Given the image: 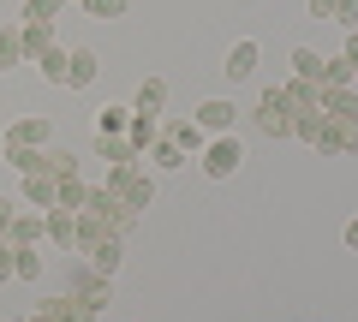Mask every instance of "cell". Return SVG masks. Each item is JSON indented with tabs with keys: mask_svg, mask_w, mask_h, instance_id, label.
<instances>
[{
	"mask_svg": "<svg viewBox=\"0 0 358 322\" xmlns=\"http://www.w3.org/2000/svg\"><path fill=\"white\" fill-rule=\"evenodd\" d=\"M293 138H305L322 155H358V119H341V114H322L317 108V114H299Z\"/></svg>",
	"mask_w": 358,
	"mask_h": 322,
	"instance_id": "obj_1",
	"label": "cell"
},
{
	"mask_svg": "<svg viewBox=\"0 0 358 322\" xmlns=\"http://www.w3.org/2000/svg\"><path fill=\"white\" fill-rule=\"evenodd\" d=\"M108 191H114L126 209H150V197H155V180L138 168V161H120V168H108Z\"/></svg>",
	"mask_w": 358,
	"mask_h": 322,
	"instance_id": "obj_2",
	"label": "cell"
},
{
	"mask_svg": "<svg viewBox=\"0 0 358 322\" xmlns=\"http://www.w3.org/2000/svg\"><path fill=\"white\" fill-rule=\"evenodd\" d=\"M84 215H90V221H102L108 233H120V239H126V233H131V221H138V209H126L114 191H108V185H90V197H84Z\"/></svg>",
	"mask_w": 358,
	"mask_h": 322,
	"instance_id": "obj_3",
	"label": "cell"
},
{
	"mask_svg": "<svg viewBox=\"0 0 358 322\" xmlns=\"http://www.w3.org/2000/svg\"><path fill=\"white\" fill-rule=\"evenodd\" d=\"M197 161H203L209 180H233V173H239V161H245V143L233 138V131H221V138L203 143V155H197Z\"/></svg>",
	"mask_w": 358,
	"mask_h": 322,
	"instance_id": "obj_4",
	"label": "cell"
},
{
	"mask_svg": "<svg viewBox=\"0 0 358 322\" xmlns=\"http://www.w3.org/2000/svg\"><path fill=\"white\" fill-rule=\"evenodd\" d=\"M257 126H263L268 138H293L299 114H293V102L281 96V84H275V90H263V102H257Z\"/></svg>",
	"mask_w": 358,
	"mask_h": 322,
	"instance_id": "obj_5",
	"label": "cell"
},
{
	"mask_svg": "<svg viewBox=\"0 0 358 322\" xmlns=\"http://www.w3.org/2000/svg\"><path fill=\"white\" fill-rule=\"evenodd\" d=\"M66 298H72V322H96L108 310V275H84Z\"/></svg>",
	"mask_w": 358,
	"mask_h": 322,
	"instance_id": "obj_6",
	"label": "cell"
},
{
	"mask_svg": "<svg viewBox=\"0 0 358 322\" xmlns=\"http://www.w3.org/2000/svg\"><path fill=\"white\" fill-rule=\"evenodd\" d=\"M42 239H48V215H42V209L13 215V227H6V245H42Z\"/></svg>",
	"mask_w": 358,
	"mask_h": 322,
	"instance_id": "obj_7",
	"label": "cell"
},
{
	"mask_svg": "<svg viewBox=\"0 0 358 322\" xmlns=\"http://www.w3.org/2000/svg\"><path fill=\"white\" fill-rule=\"evenodd\" d=\"M233 114H239V108H233V102H221V96H209V102L203 108H197V126H203L209 131V138H221V131H233Z\"/></svg>",
	"mask_w": 358,
	"mask_h": 322,
	"instance_id": "obj_8",
	"label": "cell"
},
{
	"mask_svg": "<svg viewBox=\"0 0 358 322\" xmlns=\"http://www.w3.org/2000/svg\"><path fill=\"white\" fill-rule=\"evenodd\" d=\"M167 143H179L185 155H203V143H209V131L197 126V119H167V131H162Z\"/></svg>",
	"mask_w": 358,
	"mask_h": 322,
	"instance_id": "obj_9",
	"label": "cell"
},
{
	"mask_svg": "<svg viewBox=\"0 0 358 322\" xmlns=\"http://www.w3.org/2000/svg\"><path fill=\"white\" fill-rule=\"evenodd\" d=\"M293 78H299V84H317V90H322V84H329V60H322L317 48H293Z\"/></svg>",
	"mask_w": 358,
	"mask_h": 322,
	"instance_id": "obj_10",
	"label": "cell"
},
{
	"mask_svg": "<svg viewBox=\"0 0 358 322\" xmlns=\"http://www.w3.org/2000/svg\"><path fill=\"white\" fill-rule=\"evenodd\" d=\"M96 72H102L96 48H78L72 60H66V90H84V84H96Z\"/></svg>",
	"mask_w": 358,
	"mask_h": 322,
	"instance_id": "obj_11",
	"label": "cell"
},
{
	"mask_svg": "<svg viewBox=\"0 0 358 322\" xmlns=\"http://www.w3.org/2000/svg\"><path fill=\"white\" fill-rule=\"evenodd\" d=\"M6 143H24V149H48V119L30 114V119H18V126H6Z\"/></svg>",
	"mask_w": 358,
	"mask_h": 322,
	"instance_id": "obj_12",
	"label": "cell"
},
{
	"mask_svg": "<svg viewBox=\"0 0 358 322\" xmlns=\"http://www.w3.org/2000/svg\"><path fill=\"white\" fill-rule=\"evenodd\" d=\"M84 257H90V275H114V269H120V233L96 239V245H90Z\"/></svg>",
	"mask_w": 358,
	"mask_h": 322,
	"instance_id": "obj_13",
	"label": "cell"
},
{
	"mask_svg": "<svg viewBox=\"0 0 358 322\" xmlns=\"http://www.w3.org/2000/svg\"><path fill=\"white\" fill-rule=\"evenodd\" d=\"M54 185H60L54 173H24V203L48 215V209H54Z\"/></svg>",
	"mask_w": 358,
	"mask_h": 322,
	"instance_id": "obj_14",
	"label": "cell"
},
{
	"mask_svg": "<svg viewBox=\"0 0 358 322\" xmlns=\"http://www.w3.org/2000/svg\"><path fill=\"white\" fill-rule=\"evenodd\" d=\"M310 18H334V24L358 30V0H310Z\"/></svg>",
	"mask_w": 358,
	"mask_h": 322,
	"instance_id": "obj_15",
	"label": "cell"
},
{
	"mask_svg": "<svg viewBox=\"0 0 358 322\" xmlns=\"http://www.w3.org/2000/svg\"><path fill=\"white\" fill-rule=\"evenodd\" d=\"M162 102H167V84H162V78H143V84H138V102H131V114L155 119V114H162Z\"/></svg>",
	"mask_w": 358,
	"mask_h": 322,
	"instance_id": "obj_16",
	"label": "cell"
},
{
	"mask_svg": "<svg viewBox=\"0 0 358 322\" xmlns=\"http://www.w3.org/2000/svg\"><path fill=\"white\" fill-rule=\"evenodd\" d=\"M317 102H322V114L358 119V96H352V84H341V90H317Z\"/></svg>",
	"mask_w": 358,
	"mask_h": 322,
	"instance_id": "obj_17",
	"label": "cell"
},
{
	"mask_svg": "<svg viewBox=\"0 0 358 322\" xmlns=\"http://www.w3.org/2000/svg\"><path fill=\"white\" fill-rule=\"evenodd\" d=\"M48 239L54 245H78V209H48Z\"/></svg>",
	"mask_w": 358,
	"mask_h": 322,
	"instance_id": "obj_18",
	"label": "cell"
},
{
	"mask_svg": "<svg viewBox=\"0 0 358 322\" xmlns=\"http://www.w3.org/2000/svg\"><path fill=\"white\" fill-rule=\"evenodd\" d=\"M6 161L18 173H48V149H24V143H6Z\"/></svg>",
	"mask_w": 358,
	"mask_h": 322,
	"instance_id": "obj_19",
	"label": "cell"
},
{
	"mask_svg": "<svg viewBox=\"0 0 358 322\" xmlns=\"http://www.w3.org/2000/svg\"><path fill=\"white\" fill-rule=\"evenodd\" d=\"M281 96H287V102H293V114H317V84H299V78H287V84H281Z\"/></svg>",
	"mask_w": 358,
	"mask_h": 322,
	"instance_id": "obj_20",
	"label": "cell"
},
{
	"mask_svg": "<svg viewBox=\"0 0 358 322\" xmlns=\"http://www.w3.org/2000/svg\"><path fill=\"white\" fill-rule=\"evenodd\" d=\"M131 131V108H102L96 114V138H126Z\"/></svg>",
	"mask_w": 358,
	"mask_h": 322,
	"instance_id": "obj_21",
	"label": "cell"
},
{
	"mask_svg": "<svg viewBox=\"0 0 358 322\" xmlns=\"http://www.w3.org/2000/svg\"><path fill=\"white\" fill-rule=\"evenodd\" d=\"M251 66H257V42H233V54H227V66H221V72L239 84V78H251Z\"/></svg>",
	"mask_w": 358,
	"mask_h": 322,
	"instance_id": "obj_22",
	"label": "cell"
},
{
	"mask_svg": "<svg viewBox=\"0 0 358 322\" xmlns=\"http://www.w3.org/2000/svg\"><path fill=\"white\" fill-rule=\"evenodd\" d=\"M24 30V60H42L54 48V24H18Z\"/></svg>",
	"mask_w": 358,
	"mask_h": 322,
	"instance_id": "obj_23",
	"label": "cell"
},
{
	"mask_svg": "<svg viewBox=\"0 0 358 322\" xmlns=\"http://www.w3.org/2000/svg\"><path fill=\"white\" fill-rule=\"evenodd\" d=\"M13 251H18L13 281H42V269H48V263H42V251H36V245H13Z\"/></svg>",
	"mask_w": 358,
	"mask_h": 322,
	"instance_id": "obj_24",
	"label": "cell"
},
{
	"mask_svg": "<svg viewBox=\"0 0 358 322\" xmlns=\"http://www.w3.org/2000/svg\"><path fill=\"white\" fill-rule=\"evenodd\" d=\"M84 197H90V185L78 180V173H72V180H60V185H54V209H84Z\"/></svg>",
	"mask_w": 358,
	"mask_h": 322,
	"instance_id": "obj_25",
	"label": "cell"
},
{
	"mask_svg": "<svg viewBox=\"0 0 358 322\" xmlns=\"http://www.w3.org/2000/svg\"><path fill=\"white\" fill-rule=\"evenodd\" d=\"M150 161H155V168H185V161H192V155L179 149V143H167V138H155V143H150Z\"/></svg>",
	"mask_w": 358,
	"mask_h": 322,
	"instance_id": "obj_26",
	"label": "cell"
},
{
	"mask_svg": "<svg viewBox=\"0 0 358 322\" xmlns=\"http://www.w3.org/2000/svg\"><path fill=\"white\" fill-rule=\"evenodd\" d=\"M0 60H6V66L24 60V30H18V24H0Z\"/></svg>",
	"mask_w": 358,
	"mask_h": 322,
	"instance_id": "obj_27",
	"label": "cell"
},
{
	"mask_svg": "<svg viewBox=\"0 0 358 322\" xmlns=\"http://www.w3.org/2000/svg\"><path fill=\"white\" fill-rule=\"evenodd\" d=\"M66 60H72V54H66V48H60V42H54V48H48V54H42V60H36V66H42V78H48V84H66Z\"/></svg>",
	"mask_w": 358,
	"mask_h": 322,
	"instance_id": "obj_28",
	"label": "cell"
},
{
	"mask_svg": "<svg viewBox=\"0 0 358 322\" xmlns=\"http://www.w3.org/2000/svg\"><path fill=\"white\" fill-rule=\"evenodd\" d=\"M155 138H162V131H155V119H143V114H131V131H126V143H131V149L143 155V149H150Z\"/></svg>",
	"mask_w": 358,
	"mask_h": 322,
	"instance_id": "obj_29",
	"label": "cell"
},
{
	"mask_svg": "<svg viewBox=\"0 0 358 322\" xmlns=\"http://www.w3.org/2000/svg\"><path fill=\"white\" fill-rule=\"evenodd\" d=\"M66 0H24V24H54Z\"/></svg>",
	"mask_w": 358,
	"mask_h": 322,
	"instance_id": "obj_30",
	"label": "cell"
},
{
	"mask_svg": "<svg viewBox=\"0 0 358 322\" xmlns=\"http://www.w3.org/2000/svg\"><path fill=\"white\" fill-rule=\"evenodd\" d=\"M96 149H102V155H108V161H114V168H120V161H143V155H138V149H131V143H126V138H96Z\"/></svg>",
	"mask_w": 358,
	"mask_h": 322,
	"instance_id": "obj_31",
	"label": "cell"
},
{
	"mask_svg": "<svg viewBox=\"0 0 358 322\" xmlns=\"http://www.w3.org/2000/svg\"><path fill=\"white\" fill-rule=\"evenodd\" d=\"M126 6H131V0H84L90 18H126Z\"/></svg>",
	"mask_w": 358,
	"mask_h": 322,
	"instance_id": "obj_32",
	"label": "cell"
},
{
	"mask_svg": "<svg viewBox=\"0 0 358 322\" xmlns=\"http://www.w3.org/2000/svg\"><path fill=\"white\" fill-rule=\"evenodd\" d=\"M48 173H54V180H72V173H78V155H66V149H48Z\"/></svg>",
	"mask_w": 358,
	"mask_h": 322,
	"instance_id": "obj_33",
	"label": "cell"
},
{
	"mask_svg": "<svg viewBox=\"0 0 358 322\" xmlns=\"http://www.w3.org/2000/svg\"><path fill=\"white\" fill-rule=\"evenodd\" d=\"M13 269H18V251L0 239V281H13Z\"/></svg>",
	"mask_w": 358,
	"mask_h": 322,
	"instance_id": "obj_34",
	"label": "cell"
},
{
	"mask_svg": "<svg viewBox=\"0 0 358 322\" xmlns=\"http://www.w3.org/2000/svg\"><path fill=\"white\" fill-rule=\"evenodd\" d=\"M42 310H48L54 322H72V298H48V305H42Z\"/></svg>",
	"mask_w": 358,
	"mask_h": 322,
	"instance_id": "obj_35",
	"label": "cell"
},
{
	"mask_svg": "<svg viewBox=\"0 0 358 322\" xmlns=\"http://www.w3.org/2000/svg\"><path fill=\"white\" fill-rule=\"evenodd\" d=\"M13 215H18V203H13V197H0V239H6V227H13Z\"/></svg>",
	"mask_w": 358,
	"mask_h": 322,
	"instance_id": "obj_36",
	"label": "cell"
},
{
	"mask_svg": "<svg viewBox=\"0 0 358 322\" xmlns=\"http://www.w3.org/2000/svg\"><path fill=\"white\" fill-rule=\"evenodd\" d=\"M341 60L352 66V78H358V30H352V36H346V54H341Z\"/></svg>",
	"mask_w": 358,
	"mask_h": 322,
	"instance_id": "obj_37",
	"label": "cell"
},
{
	"mask_svg": "<svg viewBox=\"0 0 358 322\" xmlns=\"http://www.w3.org/2000/svg\"><path fill=\"white\" fill-rule=\"evenodd\" d=\"M346 245H352V251H358V215H352V221H346Z\"/></svg>",
	"mask_w": 358,
	"mask_h": 322,
	"instance_id": "obj_38",
	"label": "cell"
},
{
	"mask_svg": "<svg viewBox=\"0 0 358 322\" xmlns=\"http://www.w3.org/2000/svg\"><path fill=\"white\" fill-rule=\"evenodd\" d=\"M30 322H54V316H48V310H36V316H30Z\"/></svg>",
	"mask_w": 358,
	"mask_h": 322,
	"instance_id": "obj_39",
	"label": "cell"
},
{
	"mask_svg": "<svg viewBox=\"0 0 358 322\" xmlns=\"http://www.w3.org/2000/svg\"><path fill=\"white\" fill-rule=\"evenodd\" d=\"M0 72H6V60H0Z\"/></svg>",
	"mask_w": 358,
	"mask_h": 322,
	"instance_id": "obj_40",
	"label": "cell"
}]
</instances>
